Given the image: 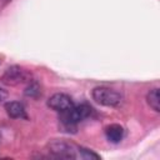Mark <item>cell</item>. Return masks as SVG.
Instances as JSON below:
<instances>
[{
  "mask_svg": "<svg viewBox=\"0 0 160 160\" xmlns=\"http://www.w3.org/2000/svg\"><path fill=\"white\" fill-rule=\"evenodd\" d=\"M28 79H29V72L26 70H24L22 68L18 66V65H14V66L8 68L4 71V74L1 75V79L0 80L5 85L15 86V85H19V84L25 82Z\"/></svg>",
  "mask_w": 160,
  "mask_h": 160,
  "instance_id": "cell-4",
  "label": "cell"
},
{
  "mask_svg": "<svg viewBox=\"0 0 160 160\" xmlns=\"http://www.w3.org/2000/svg\"><path fill=\"white\" fill-rule=\"evenodd\" d=\"M74 101L72 99L66 95V94H62V92H56L52 96L49 98L48 100V106L58 112H64V111H68L70 109L74 108Z\"/></svg>",
  "mask_w": 160,
  "mask_h": 160,
  "instance_id": "cell-5",
  "label": "cell"
},
{
  "mask_svg": "<svg viewBox=\"0 0 160 160\" xmlns=\"http://www.w3.org/2000/svg\"><path fill=\"white\" fill-rule=\"evenodd\" d=\"M124 128L119 124H110L105 128V136L110 142L118 144L124 138Z\"/></svg>",
  "mask_w": 160,
  "mask_h": 160,
  "instance_id": "cell-7",
  "label": "cell"
},
{
  "mask_svg": "<svg viewBox=\"0 0 160 160\" xmlns=\"http://www.w3.org/2000/svg\"><path fill=\"white\" fill-rule=\"evenodd\" d=\"M5 110L8 115L12 119H24L28 120V114L25 106L19 101H8L5 104Z\"/></svg>",
  "mask_w": 160,
  "mask_h": 160,
  "instance_id": "cell-6",
  "label": "cell"
},
{
  "mask_svg": "<svg viewBox=\"0 0 160 160\" xmlns=\"http://www.w3.org/2000/svg\"><path fill=\"white\" fill-rule=\"evenodd\" d=\"M40 94H41L40 86H39V84L35 82V81L30 82V84L28 85V88L25 89V95L29 96V98H34V99H35V98H38Z\"/></svg>",
  "mask_w": 160,
  "mask_h": 160,
  "instance_id": "cell-9",
  "label": "cell"
},
{
  "mask_svg": "<svg viewBox=\"0 0 160 160\" xmlns=\"http://www.w3.org/2000/svg\"><path fill=\"white\" fill-rule=\"evenodd\" d=\"M146 101L148 104L150 105V108L154 110V111H160V94H159V89L155 88V89H151L148 95H146Z\"/></svg>",
  "mask_w": 160,
  "mask_h": 160,
  "instance_id": "cell-8",
  "label": "cell"
},
{
  "mask_svg": "<svg viewBox=\"0 0 160 160\" xmlns=\"http://www.w3.org/2000/svg\"><path fill=\"white\" fill-rule=\"evenodd\" d=\"M46 148L50 155L58 159H84V160L100 159V155H98L92 150L65 139H54L49 141Z\"/></svg>",
  "mask_w": 160,
  "mask_h": 160,
  "instance_id": "cell-1",
  "label": "cell"
},
{
  "mask_svg": "<svg viewBox=\"0 0 160 160\" xmlns=\"http://www.w3.org/2000/svg\"><path fill=\"white\" fill-rule=\"evenodd\" d=\"M91 96L92 99L102 105V106H110V108H115L119 106L122 101V96L120 92H118L114 89H110L108 86H99L95 88L91 91Z\"/></svg>",
  "mask_w": 160,
  "mask_h": 160,
  "instance_id": "cell-3",
  "label": "cell"
},
{
  "mask_svg": "<svg viewBox=\"0 0 160 160\" xmlns=\"http://www.w3.org/2000/svg\"><path fill=\"white\" fill-rule=\"evenodd\" d=\"M6 98H8V92H6V90H4V89L0 88V102L4 101Z\"/></svg>",
  "mask_w": 160,
  "mask_h": 160,
  "instance_id": "cell-10",
  "label": "cell"
},
{
  "mask_svg": "<svg viewBox=\"0 0 160 160\" xmlns=\"http://www.w3.org/2000/svg\"><path fill=\"white\" fill-rule=\"evenodd\" d=\"M95 115V110L89 105V104H80V105H74L72 109L60 112L59 120L61 122V126L66 131H72L75 132L76 126L79 122L84 121L88 118H91Z\"/></svg>",
  "mask_w": 160,
  "mask_h": 160,
  "instance_id": "cell-2",
  "label": "cell"
}]
</instances>
